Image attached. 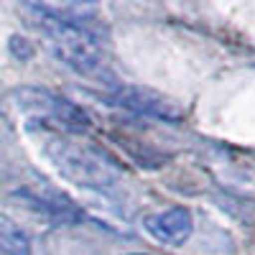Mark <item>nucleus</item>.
<instances>
[{
  "instance_id": "f257e3e1",
  "label": "nucleus",
  "mask_w": 255,
  "mask_h": 255,
  "mask_svg": "<svg viewBox=\"0 0 255 255\" xmlns=\"http://www.w3.org/2000/svg\"><path fill=\"white\" fill-rule=\"evenodd\" d=\"M36 28L44 33L54 56L82 77H105V31L97 5L87 3H28Z\"/></svg>"
},
{
  "instance_id": "f03ea898",
  "label": "nucleus",
  "mask_w": 255,
  "mask_h": 255,
  "mask_svg": "<svg viewBox=\"0 0 255 255\" xmlns=\"http://www.w3.org/2000/svg\"><path fill=\"white\" fill-rule=\"evenodd\" d=\"M44 153L64 179L82 189L113 191L120 184L123 168L118 158L95 143L77 140V135L44 133Z\"/></svg>"
},
{
  "instance_id": "7ed1b4c3",
  "label": "nucleus",
  "mask_w": 255,
  "mask_h": 255,
  "mask_svg": "<svg viewBox=\"0 0 255 255\" xmlns=\"http://www.w3.org/2000/svg\"><path fill=\"white\" fill-rule=\"evenodd\" d=\"M13 110L26 120L28 128L41 133L84 135L92 128V118L72 100L44 87H18L10 92Z\"/></svg>"
},
{
  "instance_id": "20e7f679",
  "label": "nucleus",
  "mask_w": 255,
  "mask_h": 255,
  "mask_svg": "<svg viewBox=\"0 0 255 255\" xmlns=\"http://www.w3.org/2000/svg\"><path fill=\"white\" fill-rule=\"evenodd\" d=\"M113 105L118 108H125L135 115H143V118H153V120H163V123H181L184 120V108L166 97L151 87H135V84H118L110 95Z\"/></svg>"
},
{
  "instance_id": "39448f33",
  "label": "nucleus",
  "mask_w": 255,
  "mask_h": 255,
  "mask_svg": "<svg viewBox=\"0 0 255 255\" xmlns=\"http://www.w3.org/2000/svg\"><path fill=\"white\" fill-rule=\"evenodd\" d=\"M23 207L38 212V215H44L59 225H77L82 222V209L67 197L56 191L54 186H20L15 194H13Z\"/></svg>"
},
{
  "instance_id": "423d86ee",
  "label": "nucleus",
  "mask_w": 255,
  "mask_h": 255,
  "mask_svg": "<svg viewBox=\"0 0 255 255\" xmlns=\"http://www.w3.org/2000/svg\"><path fill=\"white\" fill-rule=\"evenodd\" d=\"M143 227L156 243L179 248L194 232V217L186 207H168L143 217Z\"/></svg>"
},
{
  "instance_id": "0eeeda50",
  "label": "nucleus",
  "mask_w": 255,
  "mask_h": 255,
  "mask_svg": "<svg viewBox=\"0 0 255 255\" xmlns=\"http://www.w3.org/2000/svg\"><path fill=\"white\" fill-rule=\"evenodd\" d=\"M0 255H31L28 235L10 222H0Z\"/></svg>"
},
{
  "instance_id": "6e6552de",
  "label": "nucleus",
  "mask_w": 255,
  "mask_h": 255,
  "mask_svg": "<svg viewBox=\"0 0 255 255\" xmlns=\"http://www.w3.org/2000/svg\"><path fill=\"white\" fill-rule=\"evenodd\" d=\"M10 51L20 59V61H23V59H28L31 54H33V49L26 44V38H20V36H13L10 38Z\"/></svg>"
}]
</instances>
